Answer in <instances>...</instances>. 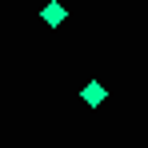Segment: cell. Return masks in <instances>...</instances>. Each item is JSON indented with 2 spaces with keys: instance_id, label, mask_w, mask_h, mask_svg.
<instances>
[{
  "instance_id": "2",
  "label": "cell",
  "mask_w": 148,
  "mask_h": 148,
  "mask_svg": "<svg viewBox=\"0 0 148 148\" xmlns=\"http://www.w3.org/2000/svg\"><path fill=\"white\" fill-rule=\"evenodd\" d=\"M64 20V4H48L44 8V24H60Z\"/></svg>"
},
{
  "instance_id": "1",
  "label": "cell",
  "mask_w": 148,
  "mask_h": 148,
  "mask_svg": "<svg viewBox=\"0 0 148 148\" xmlns=\"http://www.w3.org/2000/svg\"><path fill=\"white\" fill-rule=\"evenodd\" d=\"M104 96H108V92H104V84H96V80H92V84L84 88V104H92V108H96Z\"/></svg>"
}]
</instances>
